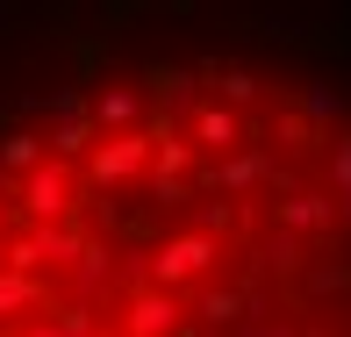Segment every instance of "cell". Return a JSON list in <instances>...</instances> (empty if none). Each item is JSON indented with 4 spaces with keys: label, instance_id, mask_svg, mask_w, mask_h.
Instances as JSON below:
<instances>
[{
    "label": "cell",
    "instance_id": "cell-1",
    "mask_svg": "<svg viewBox=\"0 0 351 337\" xmlns=\"http://www.w3.org/2000/svg\"><path fill=\"white\" fill-rule=\"evenodd\" d=\"M222 259V244H208V237H194V230H172L158 251H143V287H158V294H172V287H186V280H201Z\"/></svg>",
    "mask_w": 351,
    "mask_h": 337
},
{
    "label": "cell",
    "instance_id": "cell-2",
    "mask_svg": "<svg viewBox=\"0 0 351 337\" xmlns=\"http://www.w3.org/2000/svg\"><path fill=\"white\" fill-rule=\"evenodd\" d=\"M143 158H151V130H130V137H101L86 151V180L101 187V194H115L122 180H136Z\"/></svg>",
    "mask_w": 351,
    "mask_h": 337
},
{
    "label": "cell",
    "instance_id": "cell-3",
    "mask_svg": "<svg viewBox=\"0 0 351 337\" xmlns=\"http://www.w3.org/2000/svg\"><path fill=\"white\" fill-rule=\"evenodd\" d=\"M14 194H22L29 222H72V165H51V158H43L29 180H14Z\"/></svg>",
    "mask_w": 351,
    "mask_h": 337
},
{
    "label": "cell",
    "instance_id": "cell-4",
    "mask_svg": "<svg viewBox=\"0 0 351 337\" xmlns=\"http://www.w3.org/2000/svg\"><path fill=\"white\" fill-rule=\"evenodd\" d=\"M180 323H186L180 294H158V287H136V294L122 301V323H115V337H172Z\"/></svg>",
    "mask_w": 351,
    "mask_h": 337
},
{
    "label": "cell",
    "instance_id": "cell-5",
    "mask_svg": "<svg viewBox=\"0 0 351 337\" xmlns=\"http://www.w3.org/2000/svg\"><path fill=\"white\" fill-rule=\"evenodd\" d=\"M143 86H101V93H86V122H93V137H130L143 130Z\"/></svg>",
    "mask_w": 351,
    "mask_h": 337
},
{
    "label": "cell",
    "instance_id": "cell-6",
    "mask_svg": "<svg viewBox=\"0 0 351 337\" xmlns=\"http://www.w3.org/2000/svg\"><path fill=\"white\" fill-rule=\"evenodd\" d=\"M280 230H287V237L337 230V201H330V194H315V187H287V194H280Z\"/></svg>",
    "mask_w": 351,
    "mask_h": 337
},
{
    "label": "cell",
    "instance_id": "cell-7",
    "mask_svg": "<svg viewBox=\"0 0 351 337\" xmlns=\"http://www.w3.org/2000/svg\"><path fill=\"white\" fill-rule=\"evenodd\" d=\"M186 143H194L201 158H208V151H222V158H230L237 143H244V122H237L222 101H208V108H194V122H186Z\"/></svg>",
    "mask_w": 351,
    "mask_h": 337
},
{
    "label": "cell",
    "instance_id": "cell-8",
    "mask_svg": "<svg viewBox=\"0 0 351 337\" xmlns=\"http://www.w3.org/2000/svg\"><path fill=\"white\" fill-rule=\"evenodd\" d=\"M65 280H72V301H101V287L115 280V259H108V244H79V259L65 266Z\"/></svg>",
    "mask_w": 351,
    "mask_h": 337
},
{
    "label": "cell",
    "instance_id": "cell-9",
    "mask_svg": "<svg viewBox=\"0 0 351 337\" xmlns=\"http://www.w3.org/2000/svg\"><path fill=\"white\" fill-rule=\"evenodd\" d=\"M237 316H244L237 287H201V294H194V309H186V323H194V330H208V337H222V330H237Z\"/></svg>",
    "mask_w": 351,
    "mask_h": 337
},
{
    "label": "cell",
    "instance_id": "cell-10",
    "mask_svg": "<svg viewBox=\"0 0 351 337\" xmlns=\"http://www.w3.org/2000/svg\"><path fill=\"white\" fill-rule=\"evenodd\" d=\"M43 158H51V151H43V130H8V137H0V180H8V187L29 180Z\"/></svg>",
    "mask_w": 351,
    "mask_h": 337
},
{
    "label": "cell",
    "instance_id": "cell-11",
    "mask_svg": "<svg viewBox=\"0 0 351 337\" xmlns=\"http://www.w3.org/2000/svg\"><path fill=\"white\" fill-rule=\"evenodd\" d=\"M43 301H51V287H43V280H29V272H8V266H0V323H22V316L43 309Z\"/></svg>",
    "mask_w": 351,
    "mask_h": 337
},
{
    "label": "cell",
    "instance_id": "cell-12",
    "mask_svg": "<svg viewBox=\"0 0 351 337\" xmlns=\"http://www.w3.org/2000/svg\"><path fill=\"white\" fill-rule=\"evenodd\" d=\"M93 143H101V137H93V122L79 115V122H51V137H43V151H51V165H72V158H86Z\"/></svg>",
    "mask_w": 351,
    "mask_h": 337
},
{
    "label": "cell",
    "instance_id": "cell-13",
    "mask_svg": "<svg viewBox=\"0 0 351 337\" xmlns=\"http://www.w3.org/2000/svg\"><path fill=\"white\" fill-rule=\"evenodd\" d=\"M330 187H337V194H330V201H337V222L351 230V130L330 137Z\"/></svg>",
    "mask_w": 351,
    "mask_h": 337
},
{
    "label": "cell",
    "instance_id": "cell-14",
    "mask_svg": "<svg viewBox=\"0 0 351 337\" xmlns=\"http://www.w3.org/2000/svg\"><path fill=\"white\" fill-rule=\"evenodd\" d=\"M301 115H308L315 130H330V122L344 115V93L330 86V79H308V86H301Z\"/></svg>",
    "mask_w": 351,
    "mask_h": 337
},
{
    "label": "cell",
    "instance_id": "cell-15",
    "mask_svg": "<svg viewBox=\"0 0 351 337\" xmlns=\"http://www.w3.org/2000/svg\"><path fill=\"white\" fill-rule=\"evenodd\" d=\"M151 143H158L151 180H180V172H194V165H201V151H194V143H180V137H151Z\"/></svg>",
    "mask_w": 351,
    "mask_h": 337
},
{
    "label": "cell",
    "instance_id": "cell-16",
    "mask_svg": "<svg viewBox=\"0 0 351 337\" xmlns=\"http://www.w3.org/2000/svg\"><path fill=\"white\" fill-rule=\"evenodd\" d=\"M93 330H101V309H93V301H65L58 323H51V337H93Z\"/></svg>",
    "mask_w": 351,
    "mask_h": 337
},
{
    "label": "cell",
    "instance_id": "cell-17",
    "mask_svg": "<svg viewBox=\"0 0 351 337\" xmlns=\"http://www.w3.org/2000/svg\"><path fill=\"white\" fill-rule=\"evenodd\" d=\"M258 266H265V272H301V237L273 230V237H265V251H258Z\"/></svg>",
    "mask_w": 351,
    "mask_h": 337
},
{
    "label": "cell",
    "instance_id": "cell-18",
    "mask_svg": "<svg viewBox=\"0 0 351 337\" xmlns=\"http://www.w3.org/2000/svg\"><path fill=\"white\" fill-rule=\"evenodd\" d=\"M215 86H222V108H230V115H237V108H251V101H258V79H251V72H215Z\"/></svg>",
    "mask_w": 351,
    "mask_h": 337
},
{
    "label": "cell",
    "instance_id": "cell-19",
    "mask_svg": "<svg viewBox=\"0 0 351 337\" xmlns=\"http://www.w3.org/2000/svg\"><path fill=\"white\" fill-rule=\"evenodd\" d=\"M36 115H51V122H79V115H86V86H58L51 101H36Z\"/></svg>",
    "mask_w": 351,
    "mask_h": 337
},
{
    "label": "cell",
    "instance_id": "cell-20",
    "mask_svg": "<svg viewBox=\"0 0 351 337\" xmlns=\"http://www.w3.org/2000/svg\"><path fill=\"white\" fill-rule=\"evenodd\" d=\"M151 86H158V101H186V93H194V72H180V65H158V72H151Z\"/></svg>",
    "mask_w": 351,
    "mask_h": 337
},
{
    "label": "cell",
    "instance_id": "cell-21",
    "mask_svg": "<svg viewBox=\"0 0 351 337\" xmlns=\"http://www.w3.org/2000/svg\"><path fill=\"white\" fill-rule=\"evenodd\" d=\"M151 201L158 208H180L186 201V180H151Z\"/></svg>",
    "mask_w": 351,
    "mask_h": 337
},
{
    "label": "cell",
    "instance_id": "cell-22",
    "mask_svg": "<svg viewBox=\"0 0 351 337\" xmlns=\"http://www.w3.org/2000/svg\"><path fill=\"white\" fill-rule=\"evenodd\" d=\"M258 337H308V330H287V323H265Z\"/></svg>",
    "mask_w": 351,
    "mask_h": 337
},
{
    "label": "cell",
    "instance_id": "cell-23",
    "mask_svg": "<svg viewBox=\"0 0 351 337\" xmlns=\"http://www.w3.org/2000/svg\"><path fill=\"white\" fill-rule=\"evenodd\" d=\"M172 337H208V330H194V323H180V330H172Z\"/></svg>",
    "mask_w": 351,
    "mask_h": 337
},
{
    "label": "cell",
    "instance_id": "cell-24",
    "mask_svg": "<svg viewBox=\"0 0 351 337\" xmlns=\"http://www.w3.org/2000/svg\"><path fill=\"white\" fill-rule=\"evenodd\" d=\"M0 244H8V208H0Z\"/></svg>",
    "mask_w": 351,
    "mask_h": 337
},
{
    "label": "cell",
    "instance_id": "cell-25",
    "mask_svg": "<svg viewBox=\"0 0 351 337\" xmlns=\"http://www.w3.org/2000/svg\"><path fill=\"white\" fill-rule=\"evenodd\" d=\"M93 337H115V330H93Z\"/></svg>",
    "mask_w": 351,
    "mask_h": 337
},
{
    "label": "cell",
    "instance_id": "cell-26",
    "mask_svg": "<svg viewBox=\"0 0 351 337\" xmlns=\"http://www.w3.org/2000/svg\"><path fill=\"white\" fill-rule=\"evenodd\" d=\"M308 337H323V330H308Z\"/></svg>",
    "mask_w": 351,
    "mask_h": 337
}]
</instances>
